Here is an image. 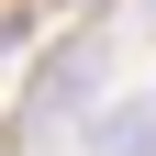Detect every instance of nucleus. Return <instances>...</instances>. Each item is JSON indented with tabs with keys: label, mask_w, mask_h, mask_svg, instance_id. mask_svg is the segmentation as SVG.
Instances as JSON below:
<instances>
[{
	"label": "nucleus",
	"mask_w": 156,
	"mask_h": 156,
	"mask_svg": "<svg viewBox=\"0 0 156 156\" xmlns=\"http://www.w3.org/2000/svg\"><path fill=\"white\" fill-rule=\"evenodd\" d=\"M89 156H156V89H123V101H101V134H89Z\"/></svg>",
	"instance_id": "1"
}]
</instances>
